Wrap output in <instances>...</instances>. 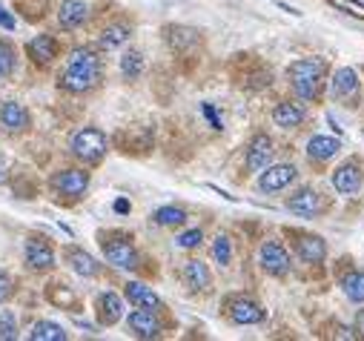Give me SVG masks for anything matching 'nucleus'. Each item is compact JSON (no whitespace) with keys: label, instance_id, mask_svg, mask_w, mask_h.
<instances>
[{"label":"nucleus","instance_id":"f257e3e1","mask_svg":"<svg viewBox=\"0 0 364 341\" xmlns=\"http://www.w3.org/2000/svg\"><path fill=\"white\" fill-rule=\"evenodd\" d=\"M58 80H60V87L72 95H83L89 90H95L101 83V55L95 49H89V46L72 49Z\"/></svg>","mask_w":364,"mask_h":341},{"label":"nucleus","instance_id":"f03ea898","mask_svg":"<svg viewBox=\"0 0 364 341\" xmlns=\"http://www.w3.org/2000/svg\"><path fill=\"white\" fill-rule=\"evenodd\" d=\"M287 77L301 101H318L324 77H327V63L321 58H301V60L290 63Z\"/></svg>","mask_w":364,"mask_h":341},{"label":"nucleus","instance_id":"7ed1b4c3","mask_svg":"<svg viewBox=\"0 0 364 341\" xmlns=\"http://www.w3.org/2000/svg\"><path fill=\"white\" fill-rule=\"evenodd\" d=\"M69 149H72V155H75L77 161H83V163H98V161L107 155L109 144H107V135H104L101 129L83 126V129H77V132L72 135Z\"/></svg>","mask_w":364,"mask_h":341},{"label":"nucleus","instance_id":"20e7f679","mask_svg":"<svg viewBox=\"0 0 364 341\" xmlns=\"http://www.w3.org/2000/svg\"><path fill=\"white\" fill-rule=\"evenodd\" d=\"M104 255L107 261L118 270H138L141 267V259H138V249L132 247V241L127 235H109L104 238Z\"/></svg>","mask_w":364,"mask_h":341},{"label":"nucleus","instance_id":"39448f33","mask_svg":"<svg viewBox=\"0 0 364 341\" xmlns=\"http://www.w3.org/2000/svg\"><path fill=\"white\" fill-rule=\"evenodd\" d=\"M258 261H261V270L269 273V276H284L290 270V252L284 249L282 241L269 238L261 244V252H258Z\"/></svg>","mask_w":364,"mask_h":341},{"label":"nucleus","instance_id":"423d86ee","mask_svg":"<svg viewBox=\"0 0 364 341\" xmlns=\"http://www.w3.org/2000/svg\"><path fill=\"white\" fill-rule=\"evenodd\" d=\"M296 181V166L293 163H276V166H264L261 169V178H258V190L272 195V193H282Z\"/></svg>","mask_w":364,"mask_h":341},{"label":"nucleus","instance_id":"0eeeda50","mask_svg":"<svg viewBox=\"0 0 364 341\" xmlns=\"http://www.w3.org/2000/svg\"><path fill=\"white\" fill-rule=\"evenodd\" d=\"M52 190L66 198H80L89 190V173L86 169H63L52 178Z\"/></svg>","mask_w":364,"mask_h":341},{"label":"nucleus","instance_id":"6e6552de","mask_svg":"<svg viewBox=\"0 0 364 341\" xmlns=\"http://www.w3.org/2000/svg\"><path fill=\"white\" fill-rule=\"evenodd\" d=\"M330 181H333L336 193H341V195L358 193V190H361V163H358L355 158L344 161L341 166L333 169V178H330Z\"/></svg>","mask_w":364,"mask_h":341},{"label":"nucleus","instance_id":"1a4fd4ad","mask_svg":"<svg viewBox=\"0 0 364 341\" xmlns=\"http://www.w3.org/2000/svg\"><path fill=\"white\" fill-rule=\"evenodd\" d=\"M127 324H129V332L135 338H158L161 330H164L161 321H158V315H155V310H144V307L132 310L129 318H127Z\"/></svg>","mask_w":364,"mask_h":341},{"label":"nucleus","instance_id":"9d476101","mask_svg":"<svg viewBox=\"0 0 364 341\" xmlns=\"http://www.w3.org/2000/svg\"><path fill=\"white\" fill-rule=\"evenodd\" d=\"M23 255H26V264L32 270H41L43 273V270H52L55 267V249L49 247L46 238H29Z\"/></svg>","mask_w":364,"mask_h":341},{"label":"nucleus","instance_id":"9b49d317","mask_svg":"<svg viewBox=\"0 0 364 341\" xmlns=\"http://www.w3.org/2000/svg\"><path fill=\"white\" fill-rule=\"evenodd\" d=\"M86 21H89V4H83V0H63L60 4V9H58L60 29L72 32V29H80Z\"/></svg>","mask_w":364,"mask_h":341},{"label":"nucleus","instance_id":"f8f14e48","mask_svg":"<svg viewBox=\"0 0 364 341\" xmlns=\"http://www.w3.org/2000/svg\"><path fill=\"white\" fill-rule=\"evenodd\" d=\"M272 161V141L267 135H255L247 146V169L250 173H261L264 166H269Z\"/></svg>","mask_w":364,"mask_h":341},{"label":"nucleus","instance_id":"ddd939ff","mask_svg":"<svg viewBox=\"0 0 364 341\" xmlns=\"http://www.w3.org/2000/svg\"><path fill=\"white\" fill-rule=\"evenodd\" d=\"M287 210L301 215V218H316L324 207H321V195L316 190H299L296 195L287 198Z\"/></svg>","mask_w":364,"mask_h":341},{"label":"nucleus","instance_id":"4468645a","mask_svg":"<svg viewBox=\"0 0 364 341\" xmlns=\"http://www.w3.org/2000/svg\"><path fill=\"white\" fill-rule=\"evenodd\" d=\"M227 313H230V318L235 324H258V321H264V310L252 298H244V296L232 298L227 304Z\"/></svg>","mask_w":364,"mask_h":341},{"label":"nucleus","instance_id":"2eb2a0df","mask_svg":"<svg viewBox=\"0 0 364 341\" xmlns=\"http://www.w3.org/2000/svg\"><path fill=\"white\" fill-rule=\"evenodd\" d=\"M0 126H4L6 132H23L29 129V112L23 104L18 101H6L4 107H0Z\"/></svg>","mask_w":364,"mask_h":341},{"label":"nucleus","instance_id":"dca6fc26","mask_svg":"<svg viewBox=\"0 0 364 341\" xmlns=\"http://www.w3.org/2000/svg\"><path fill=\"white\" fill-rule=\"evenodd\" d=\"M330 92H333L336 101H350L358 92V75H355V69H350V66L338 69L333 75V80H330Z\"/></svg>","mask_w":364,"mask_h":341},{"label":"nucleus","instance_id":"f3484780","mask_svg":"<svg viewBox=\"0 0 364 341\" xmlns=\"http://www.w3.org/2000/svg\"><path fill=\"white\" fill-rule=\"evenodd\" d=\"M307 118V109L301 104H293V101H282L276 109H272V121H276V126L282 129H299Z\"/></svg>","mask_w":364,"mask_h":341},{"label":"nucleus","instance_id":"a211bd4d","mask_svg":"<svg viewBox=\"0 0 364 341\" xmlns=\"http://www.w3.org/2000/svg\"><path fill=\"white\" fill-rule=\"evenodd\" d=\"M296 252L304 264H321L327 259V244L318 235H301L296 241Z\"/></svg>","mask_w":364,"mask_h":341},{"label":"nucleus","instance_id":"6ab92c4d","mask_svg":"<svg viewBox=\"0 0 364 341\" xmlns=\"http://www.w3.org/2000/svg\"><path fill=\"white\" fill-rule=\"evenodd\" d=\"M124 296H127V301H129V304H135V307L155 310V313L161 310V298L152 293V287H146V284H141V281H127Z\"/></svg>","mask_w":364,"mask_h":341},{"label":"nucleus","instance_id":"aec40b11","mask_svg":"<svg viewBox=\"0 0 364 341\" xmlns=\"http://www.w3.org/2000/svg\"><path fill=\"white\" fill-rule=\"evenodd\" d=\"M181 276H184V284L190 287V290H210V284H213V276H210V270H207V264L204 261H198V259H190L187 264H184V270H181Z\"/></svg>","mask_w":364,"mask_h":341},{"label":"nucleus","instance_id":"412c9836","mask_svg":"<svg viewBox=\"0 0 364 341\" xmlns=\"http://www.w3.org/2000/svg\"><path fill=\"white\" fill-rule=\"evenodd\" d=\"M121 315H124L121 296L118 293H101L98 296V318H101V324L104 327H112V324L121 321Z\"/></svg>","mask_w":364,"mask_h":341},{"label":"nucleus","instance_id":"4be33fe9","mask_svg":"<svg viewBox=\"0 0 364 341\" xmlns=\"http://www.w3.org/2000/svg\"><path fill=\"white\" fill-rule=\"evenodd\" d=\"M341 152V141L338 138H327V135H313L307 141V155L310 161H330Z\"/></svg>","mask_w":364,"mask_h":341},{"label":"nucleus","instance_id":"5701e85b","mask_svg":"<svg viewBox=\"0 0 364 341\" xmlns=\"http://www.w3.org/2000/svg\"><path fill=\"white\" fill-rule=\"evenodd\" d=\"M66 261H69V267H72L77 276H83V278L98 276V261H95L89 252L77 249V247H69V249H66Z\"/></svg>","mask_w":364,"mask_h":341},{"label":"nucleus","instance_id":"b1692460","mask_svg":"<svg viewBox=\"0 0 364 341\" xmlns=\"http://www.w3.org/2000/svg\"><path fill=\"white\" fill-rule=\"evenodd\" d=\"M26 49H29L32 60H35V63H41V66L52 63V60H55V55H58V43H55V38H52V35H38V38H32Z\"/></svg>","mask_w":364,"mask_h":341},{"label":"nucleus","instance_id":"393cba45","mask_svg":"<svg viewBox=\"0 0 364 341\" xmlns=\"http://www.w3.org/2000/svg\"><path fill=\"white\" fill-rule=\"evenodd\" d=\"M129 35H132V29L127 26V23H112V26H107L104 32H101V49H118V46H124L127 40H129Z\"/></svg>","mask_w":364,"mask_h":341},{"label":"nucleus","instance_id":"a878e982","mask_svg":"<svg viewBox=\"0 0 364 341\" xmlns=\"http://www.w3.org/2000/svg\"><path fill=\"white\" fill-rule=\"evenodd\" d=\"M29 338L32 341H66V330L55 321H38V324H32Z\"/></svg>","mask_w":364,"mask_h":341},{"label":"nucleus","instance_id":"bb28decb","mask_svg":"<svg viewBox=\"0 0 364 341\" xmlns=\"http://www.w3.org/2000/svg\"><path fill=\"white\" fill-rule=\"evenodd\" d=\"M341 290L350 301L355 304H364V273L358 270H350L347 276H341Z\"/></svg>","mask_w":364,"mask_h":341},{"label":"nucleus","instance_id":"cd10ccee","mask_svg":"<svg viewBox=\"0 0 364 341\" xmlns=\"http://www.w3.org/2000/svg\"><path fill=\"white\" fill-rule=\"evenodd\" d=\"M152 221L158 227H184L187 224V212L181 207H161V210H155Z\"/></svg>","mask_w":364,"mask_h":341},{"label":"nucleus","instance_id":"c85d7f7f","mask_svg":"<svg viewBox=\"0 0 364 341\" xmlns=\"http://www.w3.org/2000/svg\"><path fill=\"white\" fill-rule=\"evenodd\" d=\"M141 72H144V55H141L138 49L124 52V58H121V75H124L127 80H138Z\"/></svg>","mask_w":364,"mask_h":341},{"label":"nucleus","instance_id":"c756f323","mask_svg":"<svg viewBox=\"0 0 364 341\" xmlns=\"http://www.w3.org/2000/svg\"><path fill=\"white\" fill-rule=\"evenodd\" d=\"M15 63H18L15 46H12L9 40H0V83L12 77V72H15Z\"/></svg>","mask_w":364,"mask_h":341},{"label":"nucleus","instance_id":"7c9ffc66","mask_svg":"<svg viewBox=\"0 0 364 341\" xmlns=\"http://www.w3.org/2000/svg\"><path fill=\"white\" fill-rule=\"evenodd\" d=\"M213 259H215L221 267H227V264L232 261V247H230V238H227V235H218V238H215V244H213Z\"/></svg>","mask_w":364,"mask_h":341},{"label":"nucleus","instance_id":"2f4dec72","mask_svg":"<svg viewBox=\"0 0 364 341\" xmlns=\"http://www.w3.org/2000/svg\"><path fill=\"white\" fill-rule=\"evenodd\" d=\"M0 338L4 341L18 338V321H15L12 313H0Z\"/></svg>","mask_w":364,"mask_h":341},{"label":"nucleus","instance_id":"473e14b6","mask_svg":"<svg viewBox=\"0 0 364 341\" xmlns=\"http://www.w3.org/2000/svg\"><path fill=\"white\" fill-rule=\"evenodd\" d=\"M201 241H204V232L201 229H187V232L178 235V247L181 249H196V247H201Z\"/></svg>","mask_w":364,"mask_h":341},{"label":"nucleus","instance_id":"72a5a7b5","mask_svg":"<svg viewBox=\"0 0 364 341\" xmlns=\"http://www.w3.org/2000/svg\"><path fill=\"white\" fill-rule=\"evenodd\" d=\"M333 4H336L338 9H347L350 15H358V18H364V4H355V0H333Z\"/></svg>","mask_w":364,"mask_h":341},{"label":"nucleus","instance_id":"f704fd0d","mask_svg":"<svg viewBox=\"0 0 364 341\" xmlns=\"http://www.w3.org/2000/svg\"><path fill=\"white\" fill-rule=\"evenodd\" d=\"M12 296V281L6 276H0V301H6Z\"/></svg>","mask_w":364,"mask_h":341},{"label":"nucleus","instance_id":"c9c22d12","mask_svg":"<svg viewBox=\"0 0 364 341\" xmlns=\"http://www.w3.org/2000/svg\"><path fill=\"white\" fill-rule=\"evenodd\" d=\"M0 26H4V29H9V32L15 29V18H12V15H9L4 6H0Z\"/></svg>","mask_w":364,"mask_h":341},{"label":"nucleus","instance_id":"e433bc0d","mask_svg":"<svg viewBox=\"0 0 364 341\" xmlns=\"http://www.w3.org/2000/svg\"><path fill=\"white\" fill-rule=\"evenodd\" d=\"M204 115H207V121H210V126H213V129H221V121L215 118V109H213L210 104H204Z\"/></svg>","mask_w":364,"mask_h":341},{"label":"nucleus","instance_id":"4c0bfd02","mask_svg":"<svg viewBox=\"0 0 364 341\" xmlns=\"http://www.w3.org/2000/svg\"><path fill=\"white\" fill-rule=\"evenodd\" d=\"M355 338H364V310H358L355 315Z\"/></svg>","mask_w":364,"mask_h":341},{"label":"nucleus","instance_id":"58836bf2","mask_svg":"<svg viewBox=\"0 0 364 341\" xmlns=\"http://www.w3.org/2000/svg\"><path fill=\"white\" fill-rule=\"evenodd\" d=\"M115 212H121V215L129 212V201H127V198H118V201H115Z\"/></svg>","mask_w":364,"mask_h":341},{"label":"nucleus","instance_id":"ea45409f","mask_svg":"<svg viewBox=\"0 0 364 341\" xmlns=\"http://www.w3.org/2000/svg\"><path fill=\"white\" fill-rule=\"evenodd\" d=\"M4 178H6V163L0 161V184H4Z\"/></svg>","mask_w":364,"mask_h":341}]
</instances>
